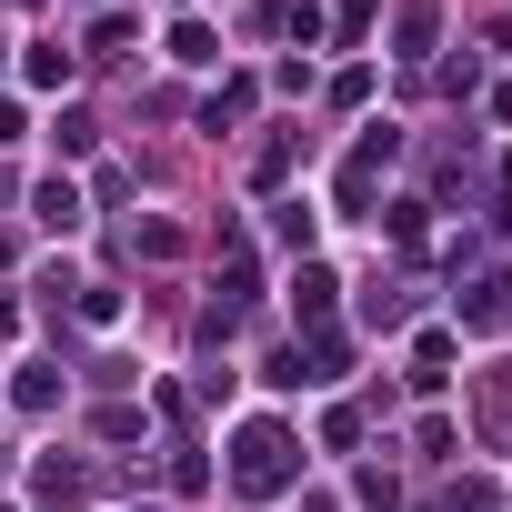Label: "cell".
Listing matches in <instances>:
<instances>
[{"label":"cell","mask_w":512,"mask_h":512,"mask_svg":"<svg viewBox=\"0 0 512 512\" xmlns=\"http://www.w3.org/2000/svg\"><path fill=\"white\" fill-rule=\"evenodd\" d=\"M31 211H41L51 231H81V181H41V191H31Z\"/></svg>","instance_id":"cell-2"},{"label":"cell","mask_w":512,"mask_h":512,"mask_svg":"<svg viewBox=\"0 0 512 512\" xmlns=\"http://www.w3.org/2000/svg\"><path fill=\"white\" fill-rule=\"evenodd\" d=\"M442 372H452V342H442V332H432V342H412V382H422V392H432V382H442Z\"/></svg>","instance_id":"cell-4"},{"label":"cell","mask_w":512,"mask_h":512,"mask_svg":"<svg viewBox=\"0 0 512 512\" xmlns=\"http://www.w3.org/2000/svg\"><path fill=\"white\" fill-rule=\"evenodd\" d=\"M41 502H61V512H71V502H81V472H71V462H41Z\"/></svg>","instance_id":"cell-6"},{"label":"cell","mask_w":512,"mask_h":512,"mask_svg":"<svg viewBox=\"0 0 512 512\" xmlns=\"http://www.w3.org/2000/svg\"><path fill=\"white\" fill-rule=\"evenodd\" d=\"M231 482H241V492H282V482H292V432H282V422H251Z\"/></svg>","instance_id":"cell-1"},{"label":"cell","mask_w":512,"mask_h":512,"mask_svg":"<svg viewBox=\"0 0 512 512\" xmlns=\"http://www.w3.org/2000/svg\"><path fill=\"white\" fill-rule=\"evenodd\" d=\"M292 312L322 332V312H332V272H302V282H292Z\"/></svg>","instance_id":"cell-3"},{"label":"cell","mask_w":512,"mask_h":512,"mask_svg":"<svg viewBox=\"0 0 512 512\" xmlns=\"http://www.w3.org/2000/svg\"><path fill=\"white\" fill-rule=\"evenodd\" d=\"M171 61H221V41H211L201 21H181V31H171Z\"/></svg>","instance_id":"cell-5"},{"label":"cell","mask_w":512,"mask_h":512,"mask_svg":"<svg viewBox=\"0 0 512 512\" xmlns=\"http://www.w3.org/2000/svg\"><path fill=\"white\" fill-rule=\"evenodd\" d=\"M241 111H251V81H231V91H211V111H201V121L221 131V121H241Z\"/></svg>","instance_id":"cell-7"},{"label":"cell","mask_w":512,"mask_h":512,"mask_svg":"<svg viewBox=\"0 0 512 512\" xmlns=\"http://www.w3.org/2000/svg\"><path fill=\"white\" fill-rule=\"evenodd\" d=\"M0 512H11V502H0Z\"/></svg>","instance_id":"cell-9"},{"label":"cell","mask_w":512,"mask_h":512,"mask_svg":"<svg viewBox=\"0 0 512 512\" xmlns=\"http://www.w3.org/2000/svg\"><path fill=\"white\" fill-rule=\"evenodd\" d=\"M0 141H21V101H0Z\"/></svg>","instance_id":"cell-8"}]
</instances>
